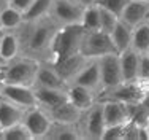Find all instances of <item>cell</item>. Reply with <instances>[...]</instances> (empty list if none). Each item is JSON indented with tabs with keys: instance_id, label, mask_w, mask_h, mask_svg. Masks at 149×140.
<instances>
[{
	"instance_id": "4dcf8cb0",
	"label": "cell",
	"mask_w": 149,
	"mask_h": 140,
	"mask_svg": "<svg viewBox=\"0 0 149 140\" xmlns=\"http://www.w3.org/2000/svg\"><path fill=\"white\" fill-rule=\"evenodd\" d=\"M125 124V123H124ZM124 124H116V126H106L103 131L102 139H114L122 140L124 139Z\"/></svg>"
},
{
	"instance_id": "e575fe53",
	"label": "cell",
	"mask_w": 149,
	"mask_h": 140,
	"mask_svg": "<svg viewBox=\"0 0 149 140\" xmlns=\"http://www.w3.org/2000/svg\"><path fill=\"white\" fill-rule=\"evenodd\" d=\"M6 6H8V0H0V11L3 8H6Z\"/></svg>"
},
{
	"instance_id": "6da1fadb",
	"label": "cell",
	"mask_w": 149,
	"mask_h": 140,
	"mask_svg": "<svg viewBox=\"0 0 149 140\" xmlns=\"http://www.w3.org/2000/svg\"><path fill=\"white\" fill-rule=\"evenodd\" d=\"M62 27L51 13L38 19L22 21L15 30L19 43V54L38 62L54 64V42Z\"/></svg>"
},
{
	"instance_id": "30bf717a",
	"label": "cell",
	"mask_w": 149,
	"mask_h": 140,
	"mask_svg": "<svg viewBox=\"0 0 149 140\" xmlns=\"http://www.w3.org/2000/svg\"><path fill=\"white\" fill-rule=\"evenodd\" d=\"M22 123L29 129L32 139H45L49 131V126H51L52 120L45 108H41L40 105H35V107H30V108L26 110Z\"/></svg>"
},
{
	"instance_id": "f546056e",
	"label": "cell",
	"mask_w": 149,
	"mask_h": 140,
	"mask_svg": "<svg viewBox=\"0 0 149 140\" xmlns=\"http://www.w3.org/2000/svg\"><path fill=\"white\" fill-rule=\"evenodd\" d=\"M130 0H97L95 5H98L100 8L108 10V11H113L114 14H118V16L120 18V14H122L124 8L127 6Z\"/></svg>"
},
{
	"instance_id": "8d00e7d4",
	"label": "cell",
	"mask_w": 149,
	"mask_h": 140,
	"mask_svg": "<svg viewBox=\"0 0 149 140\" xmlns=\"http://www.w3.org/2000/svg\"><path fill=\"white\" fill-rule=\"evenodd\" d=\"M146 129H148V132H149V120H148V123H146Z\"/></svg>"
},
{
	"instance_id": "ffe728a7",
	"label": "cell",
	"mask_w": 149,
	"mask_h": 140,
	"mask_svg": "<svg viewBox=\"0 0 149 140\" xmlns=\"http://www.w3.org/2000/svg\"><path fill=\"white\" fill-rule=\"evenodd\" d=\"M49 113L52 121H57V123H65V124H76L79 120L83 110H79L74 103H72L70 100L63 102L62 105L56 107V108L46 110Z\"/></svg>"
},
{
	"instance_id": "5bb4252c",
	"label": "cell",
	"mask_w": 149,
	"mask_h": 140,
	"mask_svg": "<svg viewBox=\"0 0 149 140\" xmlns=\"http://www.w3.org/2000/svg\"><path fill=\"white\" fill-rule=\"evenodd\" d=\"M33 88H56V89H67V83L57 73L52 64L41 62L38 67L37 77H35Z\"/></svg>"
},
{
	"instance_id": "44dd1931",
	"label": "cell",
	"mask_w": 149,
	"mask_h": 140,
	"mask_svg": "<svg viewBox=\"0 0 149 140\" xmlns=\"http://www.w3.org/2000/svg\"><path fill=\"white\" fill-rule=\"evenodd\" d=\"M132 37H133V27L119 19L114 30L111 32V38H113V43H114V48L118 51V54L129 48H132Z\"/></svg>"
},
{
	"instance_id": "d6a6232c",
	"label": "cell",
	"mask_w": 149,
	"mask_h": 140,
	"mask_svg": "<svg viewBox=\"0 0 149 140\" xmlns=\"http://www.w3.org/2000/svg\"><path fill=\"white\" fill-rule=\"evenodd\" d=\"M33 3V0H8V5L13 6L15 10H17V11L21 13H26L27 10H29V6Z\"/></svg>"
},
{
	"instance_id": "277c9868",
	"label": "cell",
	"mask_w": 149,
	"mask_h": 140,
	"mask_svg": "<svg viewBox=\"0 0 149 140\" xmlns=\"http://www.w3.org/2000/svg\"><path fill=\"white\" fill-rule=\"evenodd\" d=\"M106 124L103 118L102 100H97L87 110H83L79 120L76 123V129L81 139H102Z\"/></svg>"
},
{
	"instance_id": "8992f818",
	"label": "cell",
	"mask_w": 149,
	"mask_h": 140,
	"mask_svg": "<svg viewBox=\"0 0 149 140\" xmlns=\"http://www.w3.org/2000/svg\"><path fill=\"white\" fill-rule=\"evenodd\" d=\"M83 32L84 29L81 24L63 26L60 29V32L57 34L56 42H54V64L59 62L63 57H68L74 54V53H78Z\"/></svg>"
},
{
	"instance_id": "d4e9b609",
	"label": "cell",
	"mask_w": 149,
	"mask_h": 140,
	"mask_svg": "<svg viewBox=\"0 0 149 140\" xmlns=\"http://www.w3.org/2000/svg\"><path fill=\"white\" fill-rule=\"evenodd\" d=\"M22 21H24V14L10 5L0 11V26H2L3 32L5 30H16L22 24Z\"/></svg>"
},
{
	"instance_id": "836d02e7",
	"label": "cell",
	"mask_w": 149,
	"mask_h": 140,
	"mask_svg": "<svg viewBox=\"0 0 149 140\" xmlns=\"http://www.w3.org/2000/svg\"><path fill=\"white\" fill-rule=\"evenodd\" d=\"M74 2H76L78 5L87 8V6H91V5H95V3H97V0H74Z\"/></svg>"
},
{
	"instance_id": "603a6c76",
	"label": "cell",
	"mask_w": 149,
	"mask_h": 140,
	"mask_svg": "<svg viewBox=\"0 0 149 140\" xmlns=\"http://www.w3.org/2000/svg\"><path fill=\"white\" fill-rule=\"evenodd\" d=\"M45 139H56V140H73L74 139L76 140L81 137L76 129V124H65V123L52 121Z\"/></svg>"
},
{
	"instance_id": "e0dca14e",
	"label": "cell",
	"mask_w": 149,
	"mask_h": 140,
	"mask_svg": "<svg viewBox=\"0 0 149 140\" xmlns=\"http://www.w3.org/2000/svg\"><path fill=\"white\" fill-rule=\"evenodd\" d=\"M67 94H68V100L74 103L79 110H87L98 100L95 92H92L91 89L76 83L67 84Z\"/></svg>"
},
{
	"instance_id": "1f68e13d",
	"label": "cell",
	"mask_w": 149,
	"mask_h": 140,
	"mask_svg": "<svg viewBox=\"0 0 149 140\" xmlns=\"http://www.w3.org/2000/svg\"><path fill=\"white\" fill-rule=\"evenodd\" d=\"M138 78L149 80V54H140V67H138Z\"/></svg>"
},
{
	"instance_id": "4316f807",
	"label": "cell",
	"mask_w": 149,
	"mask_h": 140,
	"mask_svg": "<svg viewBox=\"0 0 149 140\" xmlns=\"http://www.w3.org/2000/svg\"><path fill=\"white\" fill-rule=\"evenodd\" d=\"M81 26L84 30H100V6L91 5L84 8Z\"/></svg>"
},
{
	"instance_id": "f35d334b",
	"label": "cell",
	"mask_w": 149,
	"mask_h": 140,
	"mask_svg": "<svg viewBox=\"0 0 149 140\" xmlns=\"http://www.w3.org/2000/svg\"><path fill=\"white\" fill-rule=\"evenodd\" d=\"M141 2H146V3H149V0H141Z\"/></svg>"
},
{
	"instance_id": "ba28073f",
	"label": "cell",
	"mask_w": 149,
	"mask_h": 140,
	"mask_svg": "<svg viewBox=\"0 0 149 140\" xmlns=\"http://www.w3.org/2000/svg\"><path fill=\"white\" fill-rule=\"evenodd\" d=\"M51 14L62 26H74L83 21L84 6L78 5L74 0H52Z\"/></svg>"
},
{
	"instance_id": "ab89813d",
	"label": "cell",
	"mask_w": 149,
	"mask_h": 140,
	"mask_svg": "<svg viewBox=\"0 0 149 140\" xmlns=\"http://www.w3.org/2000/svg\"><path fill=\"white\" fill-rule=\"evenodd\" d=\"M0 132H2V129H0Z\"/></svg>"
},
{
	"instance_id": "60d3db41",
	"label": "cell",
	"mask_w": 149,
	"mask_h": 140,
	"mask_svg": "<svg viewBox=\"0 0 149 140\" xmlns=\"http://www.w3.org/2000/svg\"><path fill=\"white\" fill-rule=\"evenodd\" d=\"M148 54H149V51H148Z\"/></svg>"
},
{
	"instance_id": "d590c367",
	"label": "cell",
	"mask_w": 149,
	"mask_h": 140,
	"mask_svg": "<svg viewBox=\"0 0 149 140\" xmlns=\"http://www.w3.org/2000/svg\"><path fill=\"white\" fill-rule=\"evenodd\" d=\"M3 75H5V73H3V65H2V67H0V84L3 83Z\"/></svg>"
},
{
	"instance_id": "7c38bea8",
	"label": "cell",
	"mask_w": 149,
	"mask_h": 140,
	"mask_svg": "<svg viewBox=\"0 0 149 140\" xmlns=\"http://www.w3.org/2000/svg\"><path fill=\"white\" fill-rule=\"evenodd\" d=\"M89 61L91 59L84 57L81 53H74V54L68 56V57L60 59L59 62L52 64V65L56 67V70H57V73L62 77V80L68 84V83H72L74 78H76V75L84 69V65H86Z\"/></svg>"
},
{
	"instance_id": "9a60e30c",
	"label": "cell",
	"mask_w": 149,
	"mask_h": 140,
	"mask_svg": "<svg viewBox=\"0 0 149 140\" xmlns=\"http://www.w3.org/2000/svg\"><path fill=\"white\" fill-rule=\"evenodd\" d=\"M35 97H37V105H40L45 110H51L56 107L62 105L68 100L67 89H56V88H33Z\"/></svg>"
},
{
	"instance_id": "74e56055",
	"label": "cell",
	"mask_w": 149,
	"mask_h": 140,
	"mask_svg": "<svg viewBox=\"0 0 149 140\" xmlns=\"http://www.w3.org/2000/svg\"><path fill=\"white\" fill-rule=\"evenodd\" d=\"M2 32H3V29H2V26H0V35H2Z\"/></svg>"
},
{
	"instance_id": "7402d4cb",
	"label": "cell",
	"mask_w": 149,
	"mask_h": 140,
	"mask_svg": "<svg viewBox=\"0 0 149 140\" xmlns=\"http://www.w3.org/2000/svg\"><path fill=\"white\" fill-rule=\"evenodd\" d=\"M19 56V43L15 30H5L0 35V57L3 61H10Z\"/></svg>"
},
{
	"instance_id": "7a4b0ae2",
	"label": "cell",
	"mask_w": 149,
	"mask_h": 140,
	"mask_svg": "<svg viewBox=\"0 0 149 140\" xmlns=\"http://www.w3.org/2000/svg\"><path fill=\"white\" fill-rule=\"evenodd\" d=\"M40 64L41 62L32 59V57L21 54L6 61L5 65H3V73H5L3 75V83L33 86Z\"/></svg>"
},
{
	"instance_id": "52a82bcc",
	"label": "cell",
	"mask_w": 149,
	"mask_h": 140,
	"mask_svg": "<svg viewBox=\"0 0 149 140\" xmlns=\"http://www.w3.org/2000/svg\"><path fill=\"white\" fill-rule=\"evenodd\" d=\"M98 67H100V78H102V94H100L102 97L103 94L114 89L116 86H119L124 81L119 64V54L111 53V54H105L98 57Z\"/></svg>"
},
{
	"instance_id": "9c48e42d",
	"label": "cell",
	"mask_w": 149,
	"mask_h": 140,
	"mask_svg": "<svg viewBox=\"0 0 149 140\" xmlns=\"http://www.w3.org/2000/svg\"><path fill=\"white\" fill-rule=\"evenodd\" d=\"M0 97L10 100L22 108H30L37 105L33 86H24V84H11V83H2L0 84Z\"/></svg>"
},
{
	"instance_id": "484cf974",
	"label": "cell",
	"mask_w": 149,
	"mask_h": 140,
	"mask_svg": "<svg viewBox=\"0 0 149 140\" xmlns=\"http://www.w3.org/2000/svg\"><path fill=\"white\" fill-rule=\"evenodd\" d=\"M51 6H52V0H33L29 10L24 13V21H32L46 16V14L51 13Z\"/></svg>"
},
{
	"instance_id": "f1b7e54d",
	"label": "cell",
	"mask_w": 149,
	"mask_h": 140,
	"mask_svg": "<svg viewBox=\"0 0 149 140\" xmlns=\"http://www.w3.org/2000/svg\"><path fill=\"white\" fill-rule=\"evenodd\" d=\"M120 18L118 14H114L113 11H108L105 8H100V30L105 32V34H109L114 30L116 24L119 23Z\"/></svg>"
},
{
	"instance_id": "2e32d148",
	"label": "cell",
	"mask_w": 149,
	"mask_h": 140,
	"mask_svg": "<svg viewBox=\"0 0 149 140\" xmlns=\"http://www.w3.org/2000/svg\"><path fill=\"white\" fill-rule=\"evenodd\" d=\"M120 21L132 27H136L138 24L149 21V3L141 2V0H130L120 14Z\"/></svg>"
},
{
	"instance_id": "d6986e66",
	"label": "cell",
	"mask_w": 149,
	"mask_h": 140,
	"mask_svg": "<svg viewBox=\"0 0 149 140\" xmlns=\"http://www.w3.org/2000/svg\"><path fill=\"white\" fill-rule=\"evenodd\" d=\"M119 64H120V72H122L124 81H130V80H136L138 78L140 53H136L132 48L119 53Z\"/></svg>"
},
{
	"instance_id": "cb8c5ba5",
	"label": "cell",
	"mask_w": 149,
	"mask_h": 140,
	"mask_svg": "<svg viewBox=\"0 0 149 140\" xmlns=\"http://www.w3.org/2000/svg\"><path fill=\"white\" fill-rule=\"evenodd\" d=\"M132 49H135L140 54L149 51V21L138 24L133 27V37H132Z\"/></svg>"
},
{
	"instance_id": "3957f363",
	"label": "cell",
	"mask_w": 149,
	"mask_h": 140,
	"mask_svg": "<svg viewBox=\"0 0 149 140\" xmlns=\"http://www.w3.org/2000/svg\"><path fill=\"white\" fill-rule=\"evenodd\" d=\"M78 53H81L87 59H98L105 54H111V53L118 51H116L109 34H105L102 30H84Z\"/></svg>"
},
{
	"instance_id": "5b68a950",
	"label": "cell",
	"mask_w": 149,
	"mask_h": 140,
	"mask_svg": "<svg viewBox=\"0 0 149 140\" xmlns=\"http://www.w3.org/2000/svg\"><path fill=\"white\" fill-rule=\"evenodd\" d=\"M148 94H149V80L136 78V80H130V81H122L119 86L108 91L100 99H116L124 103H141L146 99Z\"/></svg>"
},
{
	"instance_id": "83f0119b",
	"label": "cell",
	"mask_w": 149,
	"mask_h": 140,
	"mask_svg": "<svg viewBox=\"0 0 149 140\" xmlns=\"http://www.w3.org/2000/svg\"><path fill=\"white\" fill-rule=\"evenodd\" d=\"M0 139H5V140H32V135H30L29 129L26 127V124L17 123L15 126L2 129Z\"/></svg>"
},
{
	"instance_id": "8fae6325",
	"label": "cell",
	"mask_w": 149,
	"mask_h": 140,
	"mask_svg": "<svg viewBox=\"0 0 149 140\" xmlns=\"http://www.w3.org/2000/svg\"><path fill=\"white\" fill-rule=\"evenodd\" d=\"M72 83L84 86V88L91 89L92 92H95L97 97H100V94H102V78H100L98 59H91L89 62L84 65V69L76 75V78H74Z\"/></svg>"
},
{
	"instance_id": "4fadbf2b",
	"label": "cell",
	"mask_w": 149,
	"mask_h": 140,
	"mask_svg": "<svg viewBox=\"0 0 149 140\" xmlns=\"http://www.w3.org/2000/svg\"><path fill=\"white\" fill-rule=\"evenodd\" d=\"M106 126H116L129 121V105L116 99H100Z\"/></svg>"
},
{
	"instance_id": "ac0fdd59",
	"label": "cell",
	"mask_w": 149,
	"mask_h": 140,
	"mask_svg": "<svg viewBox=\"0 0 149 140\" xmlns=\"http://www.w3.org/2000/svg\"><path fill=\"white\" fill-rule=\"evenodd\" d=\"M27 108L16 105V103L5 100L0 97V129L15 126L17 123H22L24 115Z\"/></svg>"
}]
</instances>
